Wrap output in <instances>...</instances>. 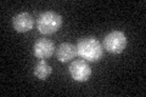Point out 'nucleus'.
Listing matches in <instances>:
<instances>
[{
    "label": "nucleus",
    "mask_w": 146,
    "mask_h": 97,
    "mask_svg": "<svg viewBox=\"0 0 146 97\" xmlns=\"http://www.w3.org/2000/svg\"><path fill=\"white\" fill-rule=\"evenodd\" d=\"M62 17L54 11L43 12L36 20V28L39 33L44 35H51L61 28Z\"/></svg>",
    "instance_id": "f03ea898"
},
{
    "label": "nucleus",
    "mask_w": 146,
    "mask_h": 97,
    "mask_svg": "<svg viewBox=\"0 0 146 97\" xmlns=\"http://www.w3.org/2000/svg\"><path fill=\"white\" fill-rule=\"evenodd\" d=\"M12 24H13V28H15L16 32H18V33H25V32H29L33 28L34 20L29 13L22 12L13 17Z\"/></svg>",
    "instance_id": "423d86ee"
},
{
    "label": "nucleus",
    "mask_w": 146,
    "mask_h": 97,
    "mask_svg": "<svg viewBox=\"0 0 146 97\" xmlns=\"http://www.w3.org/2000/svg\"><path fill=\"white\" fill-rule=\"evenodd\" d=\"M78 52H77V46L70 44V43H63L56 49V57L60 62L66 63L68 61L74 58Z\"/></svg>",
    "instance_id": "0eeeda50"
},
{
    "label": "nucleus",
    "mask_w": 146,
    "mask_h": 97,
    "mask_svg": "<svg viewBox=\"0 0 146 97\" xmlns=\"http://www.w3.org/2000/svg\"><path fill=\"white\" fill-rule=\"evenodd\" d=\"M77 52L84 61L98 62L104 56V49L101 43L94 36L83 38L77 44Z\"/></svg>",
    "instance_id": "f257e3e1"
},
{
    "label": "nucleus",
    "mask_w": 146,
    "mask_h": 97,
    "mask_svg": "<svg viewBox=\"0 0 146 97\" xmlns=\"http://www.w3.org/2000/svg\"><path fill=\"white\" fill-rule=\"evenodd\" d=\"M55 51V45L51 40L49 39H38L34 44V48H33V52H34V56L39 59H45V58H49L54 55Z\"/></svg>",
    "instance_id": "39448f33"
},
{
    "label": "nucleus",
    "mask_w": 146,
    "mask_h": 97,
    "mask_svg": "<svg viewBox=\"0 0 146 97\" xmlns=\"http://www.w3.org/2000/svg\"><path fill=\"white\" fill-rule=\"evenodd\" d=\"M70 73H71V77L73 78V80L83 82L89 80V78L91 75V68L84 59H77V61H73L71 63Z\"/></svg>",
    "instance_id": "20e7f679"
},
{
    "label": "nucleus",
    "mask_w": 146,
    "mask_h": 97,
    "mask_svg": "<svg viewBox=\"0 0 146 97\" xmlns=\"http://www.w3.org/2000/svg\"><path fill=\"white\" fill-rule=\"evenodd\" d=\"M127 46L125 34L121 30H113L108 33L104 39V49L110 53H121Z\"/></svg>",
    "instance_id": "7ed1b4c3"
},
{
    "label": "nucleus",
    "mask_w": 146,
    "mask_h": 97,
    "mask_svg": "<svg viewBox=\"0 0 146 97\" xmlns=\"http://www.w3.org/2000/svg\"><path fill=\"white\" fill-rule=\"evenodd\" d=\"M50 74H51V67L45 59H39L34 67V75L40 80H45Z\"/></svg>",
    "instance_id": "6e6552de"
}]
</instances>
